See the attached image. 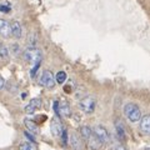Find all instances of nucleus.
I'll list each match as a JSON object with an SVG mask.
<instances>
[{"mask_svg":"<svg viewBox=\"0 0 150 150\" xmlns=\"http://www.w3.org/2000/svg\"><path fill=\"white\" fill-rule=\"evenodd\" d=\"M80 135H81V138L84 140H86V142H89V140L94 137L93 130L89 128V126H81L80 128Z\"/></svg>","mask_w":150,"mask_h":150,"instance_id":"obj_14","label":"nucleus"},{"mask_svg":"<svg viewBox=\"0 0 150 150\" xmlns=\"http://www.w3.org/2000/svg\"><path fill=\"white\" fill-rule=\"evenodd\" d=\"M24 59L26 60L28 63H31V64H38V63H41V58H43V55H41V51L35 48V46H29L25 51L24 54Z\"/></svg>","mask_w":150,"mask_h":150,"instance_id":"obj_2","label":"nucleus"},{"mask_svg":"<svg viewBox=\"0 0 150 150\" xmlns=\"http://www.w3.org/2000/svg\"><path fill=\"white\" fill-rule=\"evenodd\" d=\"M115 131H116V137H118V139L121 140V142H124L126 139V133H125L124 125L120 120H115Z\"/></svg>","mask_w":150,"mask_h":150,"instance_id":"obj_12","label":"nucleus"},{"mask_svg":"<svg viewBox=\"0 0 150 150\" xmlns=\"http://www.w3.org/2000/svg\"><path fill=\"white\" fill-rule=\"evenodd\" d=\"M67 73L65 71H58V74L55 75V83H58V84H64L65 81H67Z\"/></svg>","mask_w":150,"mask_h":150,"instance_id":"obj_17","label":"nucleus"},{"mask_svg":"<svg viewBox=\"0 0 150 150\" xmlns=\"http://www.w3.org/2000/svg\"><path fill=\"white\" fill-rule=\"evenodd\" d=\"M19 150H38V148L35 143L28 142V143H23L19 145Z\"/></svg>","mask_w":150,"mask_h":150,"instance_id":"obj_16","label":"nucleus"},{"mask_svg":"<svg viewBox=\"0 0 150 150\" xmlns=\"http://www.w3.org/2000/svg\"><path fill=\"white\" fill-rule=\"evenodd\" d=\"M0 58H3V59L9 58V50L3 43H0Z\"/></svg>","mask_w":150,"mask_h":150,"instance_id":"obj_18","label":"nucleus"},{"mask_svg":"<svg viewBox=\"0 0 150 150\" xmlns=\"http://www.w3.org/2000/svg\"><path fill=\"white\" fill-rule=\"evenodd\" d=\"M69 140H70V145H71V148H73L74 150H83V148H84L83 140H81V138L79 137L78 134L73 133V134L69 137Z\"/></svg>","mask_w":150,"mask_h":150,"instance_id":"obj_9","label":"nucleus"},{"mask_svg":"<svg viewBox=\"0 0 150 150\" xmlns=\"http://www.w3.org/2000/svg\"><path fill=\"white\" fill-rule=\"evenodd\" d=\"M11 10V8H10V5H9V4H6V5H5V4H1V3H0V13H9V11H10Z\"/></svg>","mask_w":150,"mask_h":150,"instance_id":"obj_20","label":"nucleus"},{"mask_svg":"<svg viewBox=\"0 0 150 150\" xmlns=\"http://www.w3.org/2000/svg\"><path fill=\"white\" fill-rule=\"evenodd\" d=\"M93 134H94V137L98 139V142H99L100 144H106V143L110 142L109 131L106 130V128H104V126H101V125L95 126V128L93 129Z\"/></svg>","mask_w":150,"mask_h":150,"instance_id":"obj_4","label":"nucleus"},{"mask_svg":"<svg viewBox=\"0 0 150 150\" xmlns=\"http://www.w3.org/2000/svg\"><path fill=\"white\" fill-rule=\"evenodd\" d=\"M10 26H11V35L14 38H16V39H20L21 35H23V28L20 25V23L19 21H13L10 24Z\"/></svg>","mask_w":150,"mask_h":150,"instance_id":"obj_13","label":"nucleus"},{"mask_svg":"<svg viewBox=\"0 0 150 150\" xmlns=\"http://www.w3.org/2000/svg\"><path fill=\"white\" fill-rule=\"evenodd\" d=\"M40 106H41V99H39V98H34V99H31L29 101V104L25 106L24 110H25L26 114H33V112H35Z\"/></svg>","mask_w":150,"mask_h":150,"instance_id":"obj_8","label":"nucleus"},{"mask_svg":"<svg viewBox=\"0 0 150 150\" xmlns=\"http://www.w3.org/2000/svg\"><path fill=\"white\" fill-rule=\"evenodd\" d=\"M59 115L64 116V118H70V115H71V109H70V105L67 100L59 101Z\"/></svg>","mask_w":150,"mask_h":150,"instance_id":"obj_10","label":"nucleus"},{"mask_svg":"<svg viewBox=\"0 0 150 150\" xmlns=\"http://www.w3.org/2000/svg\"><path fill=\"white\" fill-rule=\"evenodd\" d=\"M115 150H126V148L124 146V145H121V144H118V145H115Z\"/></svg>","mask_w":150,"mask_h":150,"instance_id":"obj_22","label":"nucleus"},{"mask_svg":"<svg viewBox=\"0 0 150 150\" xmlns=\"http://www.w3.org/2000/svg\"><path fill=\"white\" fill-rule=\"evenodd\" d=\"M0 35L3 38H10L11 36V26L10 23L5 19H0Z\"/></svg>","mask_w":150,"mask_h":150,"instance_id":"obj_7","label":"nucleus"},{"mask_svg":"<svg viewBox=\"0 0 150 150\" xmlns=\"http://www.w3.org/2000/svg\"><path fill=\"white\" fill-rule=\"evenodd\" d=\"M95 106H96V101L93 96L83 98V99L79 101V108H80V110L84 111L85 114H91V112H94Z\"/></svg>","mask_w":150,"mask_h":150,"instance_id":"obj_3","label":"nucleus"},{"mask_svg":"<svg viewBox=\"0 0 150 150\" xmlns=\"http://www.w3.org/2000/svg\"><path fill=\"white\" fill-rule=\"evenodd\" d=\"M24 124H25V126H26V129L29 130L31 134H38V131H39V129H38V124L35 123L34 120L25 119V120H24Z\"/></svg>","mask_w":150,"mask_h":150,"instance_id":"obj_15","label":"nucleus"},{"mask_svg":"<svg viewBox=\"0 0 150 150\" xmlns=\"http://www.w3.org/2000/svg\"><path fill=\"white\" fill-rule=\"evenodd\" d=\"M124 114L131 123H138L142 119V110L135 103H128L124 106Z\"/></svg>","mask_w":150,"mask_h":150,"instance_id":"obj_1","label":"nucleus"},{"mask_svg":"<svg viewBox=\"0 0 150 150\" xmlns=\"http://www.w3.org/2000/svg\"><path fill=\"white\" fill-rule=\"evenodd\" d=\"M4 85H5V80H4V78L0 75V90L4 88Z\"/></svg>","mask_w":150,"mask_h":150,"instance_id":"obj_23","label":"nucleus"},{"mask_svg":"<svg viewBox=\"0 0 150 150\" xmlns=\"http://www.w3.org/2000/svg\"><path fill=\"white\" fill-rule=\"evenodd\" d=\"M60 138H62V142H63V145H64V146H67V145H68V140H69V137H68V131L67 130H63V134H62V137H60Z\"/></svg>","mask_w":150,"mask_h":150,"instance_id":"obj_19","label":"nucleus"},{"mask_svg":"<svg viewBox=\"0 0 150 150\" xmlns=\"http://www.w3.org/2000/svg\"><path fill=\"white\" fill-rule=\"evenodd\" d=\"M25 135H26L28 139H29L31 143H35V139H34V135H33V134H30L29 131H25Z\"/></svg>","mask_w":150,"mask_h":150,"instance_id":"obj_21","label":"nucleus"},{"mask_svg":"<svg viewBox=\"0 0 150 150\" xmlns=\"http://www.w3.org/2000/svg\"><path fill=\"white\" fill-rule=\"evenodd\" d=\"M39 83H40V85H43L48 89H51V88L55 86V76L53 75V73L49 71V70H44L43 74H41V76H40Z\"/></svg>","mask_w":150,"mask_h":150,"instance_id":"obj_5","label":"nucleus"},{"mask_svg":"<svg viewBox=\"0 0 150 150\" xmlns=\"http://www.w3.org/2000/svg\"><path fill=\"white\" fill-rule=\"evenodd\" d=\"M63 130H64L63 125H62V123H60L58 119H53V120H51V123H50V131H51V134H53L55 138H60V137H62Z\"/></svg>","mask_w":150,"mask_h":150,"instance_id":"obj_6","label":"nucleus"},{"mask_svg":"<svg viewBox=\"0 0 150 150\" xmlns=\"http://www.w3.org/2000/svg\"><path fill=\"white\" fill-rule=\"evenodd\" d=\"M139 128H140V130H142L144 134L150 135V114L142 116V119H140V126H139Z\"/></svg>","mask_w":150,"mask_h":150,"instance_id":"obj_11","label":"nucleus"},{"mask_svg":"<svg viewBox=\"0 0 150 150\" xmlns=\"http://www.w3.org/2000/svg\"><path fill=\"white\" fill-rule=\"evenodd\" d=\"M145 150H150V148H146V149H145Z\"/></svg>","mask_w":150,"mask_h":150,"instance_id":"obj_24","label":"nucleus"}]
</instances>
